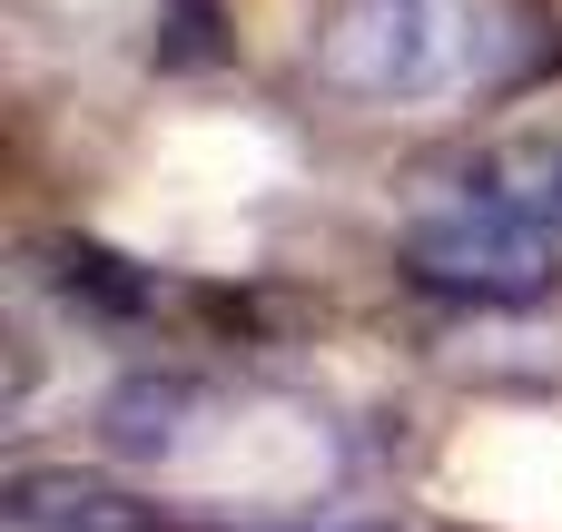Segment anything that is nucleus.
Listing matches in <instances>:
<instances>
[{
  "instance_id": "obj_1",
  "label": "nucleus",
  "mask_w": 562,
  "mask_h": 532,
  "mask_svg": "<svg viewBox=\"0 0 562 532\" xmlns=\"http://www.w3.org/2000/svg\"><path fill=\"white\" fill-rule=\"evenodd\" d=\"M474 69V0H346L316 39V79L346 99H435Z\"/></svg>"
},
{
  "instance_id": "obj_2",
  "label": "nucleus",
  "mask_w": 562,
  "mask_h": 532,
  "mask_svg": "<svg viewBox=\"0 0 562 532\" xmlns=\"http://www.w3.org/2000/svg\"><path fill=\"white\" fill-rule=\"evenodd\" d=\"M405 267H415V286L464 296V306H533L553 286V237L524 207H474L464 197V207H435V217L405 227Z\"/></svg>"
},
{
  "instance_id": "obj_3",
  "label": "nucleus",
  "mask_w": 562,
  "mask_h": 532,
  "mask_svg": "<svg viewBox=\"0 0 562 532\" xmlns=\"http://www.w3.org/2000/svg\"><path fill=\"white\" fill-rule=\"evenodd\" d=\"M207 415H217V395L188 365H138V375H119L99 395V444L119 464H138V474H168V464H188L207 444Z\"/></svg>"
},
{
  "instance_id": "obj_4",
  "label": "nucleus",
  "mask_w": 562,
  "mask_h": 532,
  "mask_svg": "<svg viewBox=\"0 0 562 532\" xmlns=\"http://www.w3.org/2000/svg\"><path fill=\"white\" fill-rule=\"evenodd\" d=\"M0 513L20 532H158V503H138L109 474H79V464H20Z\"/></svg>"
},
{
  "instance_id": "obj_5",
  "label": "nucleus",
  "mask_w": 562,
  "mask_h": 532,
  "mask_svg": "<svg viewBox=\"0 0 562 532\" xmlns=\"http://www.w3.org/2000/svg\"><path fill=\"white\" fill-rule=\"evenodd\" d=\"M49 267H59V286H69L79 306H99V316H148V296H158V286H148V276H128L109 247H59Z\"/></svg>"
}]
</instances>
